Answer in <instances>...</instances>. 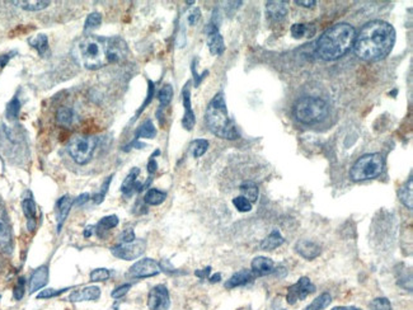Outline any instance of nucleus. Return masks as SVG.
Listing matches in <instances>:
<instances>
[{"mask_svg": "<svg viewBox=\"0 0 413 310\" xmlns=\"http://www.w3.org/2000/svg\"><path fill=\"white\" fill-rule=\"evenodd\" d=\"M395 30L384 21H370L356 35L353 50L358 59L375 63L385 59L395 44Z\"/></svg>", "mask_w": 413, "mask_h": 310, "instance_id": "nucleus-1", "label": "nucleus"}, {"mask_svg": "<svg viewBox=\"0 0 413 310\" xmlns=\"http://www.w3.org/2000/svg\"><path fill=\"white\" fill-rule=\"evenodd\" d=\"M356 30L348 23H337L330 26L318 39L315 50L320 59L333 61L346 55L353 47Z\"/></svg>", "mask_w": 413, "mask_h": 310, "instance_id": "nucleus-2", "label": "nucleus"}, {"mask_svg": "<svg viewBox=\"0 0 413 310\" xmlns=\"http://www.w3.org/2000/svg\"><path fill=\"white\" fill-rule=\"evenodd\" d=\"M205 120L210 131L220 139L225 140H235L239 137L234 122L229 117L228 108H226L225 96L223 92L215 94L214 98L207 105Z\"/></svg>", "mask_w": 413, "mask_h": 310, "instance_id": "nucleus-3", "label": "nucleus"}, {"mask_svg": "<svg viewBox=\"0 0 413 310\" xmlns=\"http://www.w3.org/2000/svg\"><path fill=\"white\" fill-rule=\"evenodd\" d=\"M75 63L88 70L102 68L107 61L105 55V40L87 36L78 41L72 51Z\"/></svg>", "mask_w": 413, "mask_h": 310, "instance_id": "nucleus-4", "label": "nucleus"}, {"mask_svg": "<svg viewBox=\"0 0 413 310\" xmlns=\"http://www.w3.org/2000/svg\"><path fill=\"white\" fill-rule=\"evenodd\" d=\"M294 116L303 125L319 124L328 116V105L320 98L304 97L294 105Z\"/></svg>", "mask_w": 413, "mask_h": 310, "instance_id": "nucleus-5", "label": "nucleus"}, {"mask_svg": "<svg viewBox=\"0 0 413 310\" xmlns=\"http://www.w3.org/2000/svg\"><path fill=\"white\" fill-rule=\"evenodd\" d=\"M385 159L380 153L363 154L351 167L350 176L353 181L362 182L377 178L384 172Z\"/></svg>", "mask_w": 413, "mask_h": 310, "instance_id": "nucleus-6", "label": "nucleus"}, {"mask_svg": "<svg viewBox=\"0 0 413 310\" xmlns=\"http://www.w3.org/2000/svg\"><path fill=\"white\" fill-rule=\"evenodd\" d=\"M97 149V139L91 135H77L68 144V153L78 165H87Z\"/></svg>", "mask_w": 413, "mask_h": 310, "instance_id": "nucleus-7", "label": "nucleus"}, {"mask_svg": "<svg viewBox=\"0 0 413 310\" xmlns=\"http://www.w3.org/2000/svg\"><path fill=\"white\" fill-rule=\"evenodd\" d=\"M145 240H143V239H135L131 243H121V244L113 245L111 248V253L116 258H120V259H124V261H132V259H136L140 255H143V253L145 252Z\"/></svg>", "mask_w": 413, "mask_h": 310, "instance_id": "nucleus-8", "label": "nucleus"}, {"mask_svg": "<svg viewBox=\"0 0 413 310\" xmlns=\"http://www.w3.org/2000/svg\"><path fill=\"white\" fill-rule=\"evenodd\" d=\"M314 291H315V285L311 283L310 278L304 276V277L299 278L296 283H294L287 288L286 301L290 305H294L296 301L305 300L309 295L313 294Z\"/></svg>", "mask_w": 413, "mask_h": 310, "instance_id": "nucleus-9", "label": "nucleus"}, {"mask_svg": "<svg viewBox=\"0 0 413 310\" xmlns=\"http://www.w3.org/2000/svg\"><path fill=\"white\" fill-rule=\"evenodd\" d=\"M160 271L162 268L158 262H155L152 258H144L130 267L127 276L131 278H146L157 276L160 273Z\"/></svg>", "mask_w": 413, "mask_h": 310, "instance_id": "nucleus-10", "label": "nucleus"}, {"mask_svg": "<svg viewBox=\"0 0 413 310\" xmlns=\"http://www.w3.org/2000/svg\"><path fill=\"white\" fill-rule=\"evenodd\" d=\"M129 49L127 45L121 37H111L106 40L105 44V55L107 63H119L122 61L127 56Z\"/></svg>", "mask_w": 413, "mask_h": 310, "instance_id": "nucleus-11", "label": "nucleus"}, {"mask_svg": "<svg viewBox=\"0 0 413 310\" xmlns=\"http://www.w3.org/2000/svg\"><path fill=\"white\" fill-rule=\"evenodd\" d=\"M169 306H171V296L167 286L157 285L149 291V310H168Z\"/></svg>", "mask_w": 413, "mask_h": 310, "instance_id": "nucleus-12", "label": "nucleus"}, {"mask_svg": "<svg viewBox=\"0 0 413 310\" xmlns=\"http://www.w3.org/2000/svg\"><path fill=\"white\" fill-rule=\"evenodd\" d=\"M13 249V235L8 216L4 207L0 205V253L11 254Z\"/></svg>", "mask_w": 413, "mask_h": 310, "instance_id": "nucleus-13", "label": "nucleus"}, {"mask_svg": "<svg viewBox=\"0 0 413 310\" xmlns=\"http://www.w3.org/2000/svg\"><path fill=\"white\" fill-rule=\"evenodd\" d=\"M191 83L187 82L182 89V101H183V107H185V115L182 118V126L183 129L191 131L196 124V116L192 110V103H191Z\"/></svg>", "mask_w": 413, "mask_h": 310, "instance_id": "nucleus-14", "label": "nucleus"}, {"mask_svg": "<svg viewBox=\"0 0 413 310\" xmlns=\"http://www.w3.org/2000/svg\"><path fill=\"white\" fill-rule=\"evenodd\" d=\"M295 250H296L297 254H300L301 257L309 259V261L315 259V258L322 254V247L318 243L311 242L309 239L297 240V243L295 244Z\"/></svg>", "mask_w": 413, "mask_h": 310, "instance_id": "nucleus-15", "label": "nucleus"}, {"mask_svg": "<svg viewBox=\"0 0 413 310\" xmlns=\"http://www.w3.org/2000/svg\"><path fill=\"white\" fill-rule=\"evenodd\" d=\"M140 176V168H132L126 178L121 184V192L125 196H131L134 192H140L144 189V184L139 183L138 178Z\"/></svg>", "mask_w": 413, "mask_h": 310, "instance_id": "nucleus-16", "label": "nucleus"}, {"mask_svg": "<svg viewBox=\"0 0 413 310\" xmlns=\"http://www.w3.org/2000/svg\"><path fill=\"white\" fill-rule=\"evenodd\" d=\"M99 297H101V288L98 286H88V287L80 288V290L72 292L69 296V301H96Z\"/></svg>", "mask_w": 413, "mask_h": 310, "instance_id": "nucleus-17", "label": "nucleus"}, {"mask_svg": "<svg viewBox=\"0 0 413 310\" xmlns=\"http://www.w3.org/2000/svg\"><path fill=\"white\" fill-rule=\"evenodd\" d=\"M252 273L253 276H266L275 272V262L268 257H256L252 261Z\"/></svg>", "mask_w": 413, "mask_h": 310, "instance_id": "nucleus-18", "label": "nucleus"}, {"mask_svg": "<svg viewBox=\"0 0 413 310\" xmlns=\"http://www.w3.org/2000/svg\"><path fill=\"white\" fill-rule=\"evenodd\" d=\"M22 210L25 216L27 217L28 230L33 231L36 228V217H37V206L32 195L28 192V197H25L22 201Z\"/></svg>", "mask_w": 413, "mask_h": 310, "instance_id": "nucleus-19", "label": "nucleus"}, {"mask_svg": "<svg viewBox=\"0 0 413 310\" xmlns=\"http://www.w3.org/2000/svg\"><path fill=\"white\" fill-rule=\"evenodd\" d=\"M73 206V198L70 197L69 195L63 196L61 198H59V201L56 202V220H58V231L61 230L63 228L64 222L68 219V215H69L70 209Z\"/></svg>", "mask_w": 413, "mask_h": 310, "instance_id": "nucleus-20", "label": "nucleus"}, {"mask_svg": "<svg viewBox=\"0 0 413 310\" xmlns=\"http://www.w3.org/2000/svg\"><path fill=\"white\" fill-rule=\"evenodd\" d=\"M47 282H49V268L47 266L39 267L37 269H35V272L31 276L30 292L33 294V292L41 290L47 285Z\"/></svg>", "mask_w": 413, "mask_h": 310, "instance_id": "nucleus-21", "label": "nucleus"}, {"mask_svg": "<svg viewBox=\"0 0 413 310\" xmlns=\"http://www.w3.org/2000/svg\"><path fill=\"white\" fill-rule=\"evenodd\" d=\"M287 3L286 2H267L266 3V13L268 18L275 22L285 20L287 16Z\"/></svg>", "mask_w": 413, "mask_h": 310, "instance_id": "nucleus-22", "label": "nucleus"}, {"mask_svg": "<svg viewBox=\"0 0 413 310\" xmlns=\"http://www.w3.org/2000/svg\"><path fill=\"white\" fill-rule=\"evenodd\" d=\"M253 273L251 269H242V271L235 272L230 278L225 282L226 288H234L239 287V286L247 285L251 280H253Z\"/></svg>", "mask_w": 413, "mask_h": 310, "instance_id": "nucleus-23", "label": "nucleus"}, {"mask_svg": "<svg viewBox=\"0 0 413 310\" xmlns=\"http://www.w3.org/2000/svg\"><path fill=\"white\" fill-rule=\"evenodd\" d=\"M398 197L403 205L407 207L408 210H412L413 207V178L409 176L408 181L403 184L398 191Z\"/></svg>", "mask_w": 413, "mask_h": 310, "instance_id": "nucleus-24", "label": "nucleus"}, {"mask_svg": "<svg viewBox=\"0 0 413 310\" xmlns=\"http://www.w3.org/2000/svg\"><path fill=\"white\" fill-rule=\"evenodd\" d=\"M284 243H285V239H284V236L281 235L280 231L273 230V231H271V233L268 234V235L261 242V249L270 252V250H273V249H276V248L281 247Z\"/></svg>", "mask_w": 413, "mask_h": 310, "instance_id": "nucleus-25", "label": "nucleus"}, {"mask_svg": "<svg viewBox=\"0 0 413 310\" xmlns=\"http://www.w3.org/2000/svg\"><path fill=\"white\" fill-rule=\"evenodd\" d=\"M207 46L211 55L220 56L225 51V42L220 33H214L211 36H207Z\"/></svg>", "mask_w": 413, "mask_h": 310, "instance_id": "nucleus-26", "label": "nucleus"}, {"mask_svg": "<svg viewBox=\"0 0 413 310\" xmlns=\"http://www.w3.org/2000/svg\"><path fill=\"white\" fill-rule=\"evenodd\" d=\"M240 192H242L243 197L247 198V200L251 203L257 202V200H258L259 189H258V186H257L254 182L247 181V182H244V183L240 184Z\"/></svg>", "mask_w": 413, "mask_h": 310, "instance_id": "nucleus-27", "label": "nucleus"}, {"mask_svg": "<svg viewBox=\"0 0 413 310\" xmlns=\"http://www.w3.org/2000/svg\"><path fill=\"white\" fill-rule=\"evenodd\" d=\"M165 198H167V193L160 191V189L150 188L146 191L145 196H144V202H145L146 205L158 206L162 205L165 201Z\"/></svg>", "mask_w": 413, "mask_h": 310, "instance_id": "nucleus-28", "label": "nucleus"}, {"mask_svg": "<svg viewBox=\"0 0 413 310\" xmlns=\"http://www.w3.org/2000/svg\"><path fill=\"white\" fill-rule=\"evenodd\" d=\"M157 136V129L152 120H146L135 131V140L139 139H154Z\"/></svg>", "mask_w": 413, "mask_h": 310, "instance_id": "nucleus-29", "label": "nucleus"}, {"mask_svg": "<svg viewBox=\"0 0 413 310\" xmlns=\"http://www.w3.org/2000/svg\"><path fill=\"white\" fill-rule=\"evenodd\" d=\"M74 117L75 113L70 107H60L56 112V122L64 127L72 126Z\"/></svg>", "mask_w": 413, "mask_h": 310, "instance_id": "nucleus-30", "label": "nucleus"}, {"mask_svg": "<svg viewBox=\"0 0 413 310\" xmlns=\"http://www.w3.org/2000/svg\"><path fill=\"white\" fill-rule=\"evenodd\" d=\"M12 4L18 6L20 8L28 12H39L42 11V9H46L51 3L44 2V0H35V2H12Z\"/></svg>", "mask_w": 413, "mask_h": 310, "instance_id": "nucleus-31", "label": "nucleus"}, {"mask_svg": "<svg viewBox=\"0 0 413 310\" xmlns=\"http://www.w3.org/2000/svg\"><path fill=\"white\" fill-rule=\"evenodd\" d=\"M173 87L171 84H165L163 85L160 91L158 92V99H159L160 103V108H164L169 105L173 99Z\"/></svg>", "mask_w": 413, "mask_h": 310, "instance_id": "nucleus-32", "label": "nucleus"}, {"mask_svg": "<svg viewBox=\"0 0 413 310\" xmlns=\"http://www.w3.org/2000/svg\"><path fill=\"white\" fill-rule=\"evenodd\" d=\"M30 45L33 47L35 50H37V53L40 55H45V53L49 49V39H47L46 35H37L33 39H30Z\"/></svg>", "mask_w": 413, "mask_h": 310, "instance_id": "nucleus-33", "label": "nucleus"}, {"mask_svg": "<svg viewBox=\"0 0 413 310\" xmlns=\"http://www.w3.org/2000/svg\"><path fill=\"white\" fill-rule=\"evenodd\" d=\"M290 32L294 39H301L304 36L310 37L314 33V28H310V26L304 25V23H295L290 28Z\"/></svg>", "mask_w": 413, "mask_h": 310, "instance_id": "nucleus-34", "label": "nucleus"}, {"mask_svg": "<svg viewBox=\"0 0 413 310\" xmlns=\"http://www.w3.org/2000/svg\"><path fill=\"white\" fill-rule=\"evenodd\" d=\"M330 301H332V296L328 292H323L317 299L313 300L304 310H323L330 304Z\"/></svg>", "mask_w": 413, "mask_h": 310, "instance_id": "nucleus-35", "label": "nucleus"}, {"mask_svg": "<svg viewBox=\"0 0 413 310\" xmlns=\"http://www.w3.org/2000/svg\"><path fill=\"white\" fill-rule=\"evenodd\" d=\"M20 111H21V102L18 99V97H14L8 105H7V111L6 115L8 120L13 121V120H17L18 116H20Z\"/></svg>", "mask_w": 413, "mask_h": 310, "instance_id": "nucleus-36", "label": "nucleus"}, {"mask_svg": "<svg viewBox=\"0 0 413 310\" xmlns=\"http://www.w3.org/2000/svg\"><path fill=\"white\" fill-rule=\"evenodd\" d=\"M210 143L205 139H197V140H193L191 143V148H192V154L195 158H200L202 157L205 153L209 149Z\"/></svg>", "mask_w": 413, "mask_h": 310, "instance_id": "nucleus-37", "label": "nucleus"}, {"mask_svg": "<svg viewBox=\"0 0 413 310\" xmlns=\"http://www.w3.org/2000/svg\"><path fill=\"white\" fill-rule=\"evenodd\" d=\"M101 25H102V16L98 12H93L87 17L86 23H84V31L96 30Z\"/></svg>", "mask_w": 413, "mask_h": 310, "instance_id": "nucleus-38", "label": "nucleus"}, {"mask_svg": "<svg viewBox=\"0 0 413 310\" xmlns=\"http://www.w3.org/2000/svg\"><path fill=\"white\" fill-rule=\"evenodd\" d=\"M119 217L116 215H110V216H105L99 220L97 228H98V230H110V229H113L119 225Z\"/></svg>", "mask_w": 413, "mask_h": 310, "instance_id": "nucleus-39", "label": "nucleus"}, {"mask_svg": "<svg viewBox=\"0 0 413 310\" xmlns=\"http://www.w3.org/2000/svg\"><path fill=\"white\" fill-rule=\"evenodd\" d=\"M92 282H103L111 277V272L107 268H96L89 274Z\"/></svg>", "mask_w": 413, "mask_h": 310, "instance_id": "nucleus-40", "label": "nucleus"}, {"mask_svg": "<svg viewBox=\"0 0 413 310\" xmlns=\"http://www.w3.org/2000/svg\"><path fill=\"white\" fill-rule=\"evenodd\" d=\"M112 178H113V174H111L110 177H107V178H106V181L103 182L102 186H101L99 192L97 193L96 196H93V198H92L94 203H102L103 202V200H105L106 195H107V192H108V188H110L111 182H112Z\"/></svg>", "mask_w": 413, "mask_h": 310, "instance_id": "nucleus-41", "label": "nucleus"}, {"mask_svg": "<svg viewBox=\"0 0 413 310\" xmlns=\"http://www.w3.org/2000/svg\"><path fill=\"white\" fill-rule=\"evenodd\" d=\"M154 93H155V84L152 82V80H148V94H146V98H145V101H144L143 105H141L140 110L136 112L135 118H138V116H140L141 113H143V111L148 107V105H150V102L153 101V97H154ZM135 118H134V120H135Z\"/></svg>", "mask_w": 413, "mask_h": 310, "instance_id": "nucleus-42", "label": "nucleus"}, {"mask_svg": "<svg viewBox=\"0 0 413 310\" xmlns=\"http://www.w3.org/2000/svg\"><path fill=\"white\" fill-rule=\"evenodd\" d=\"M233 205L235 206V209L240 212H249L252 210V203L243 196H238L233 200Z\"/></svg>", "mask_w": 413, "mask_h": 310, "instance_id": "nucleus-43", "label": "nucleus"}, {"mask_svg": "<svg viewBox=\"0 0 413 310\" xmlns=\"http://www.w3.org/2000/svg\"><path fill=\"white\" fill-rule=\"evenodd\" d=\"M370 310H391V304L386 297H376L370 304Z\"/></svg>", "mask_w": 413, "mask_h": 310, "instance_id": "nucleus-44", "label": "nucleus"}, {"mask_svg": "<svg viewBox=\"0 0 413 310\" xmlns=\"http://www.w3.org/2000/svg\"><path fill=\"white\" fill-rule=\"evenodd\" d=\"M70 290V287L68 288H60V290H55V288H46V290H42L39 295H37V299H51V297H56L60 296L61 294H64L65 291Z\"/></svg>", "mask_w": 413, "mask_h": 310, "instance_id": "nucleus-45", "label": "nucleus"}, {"mask_svg": "<svg viewBox=\"0 0 413 310\" xmlns=\"http://www.w3.org/2000/svg\"><path fill=\"white\" fill-rule=\"evenodd\" d=\"M25 285H26L25 278L21 277L20 280H18V282H17L16 287H14V291H13V296L17 301L25 296Z\"/></svg>", "mask_w": 413, "mask_h": 310, "instance_id": "nucleus-46", "label": "nucleus"}, {"mask_svg": "<svg viewBox=\"0 0 413 310\" xmlns=\"http://www.w3.org/2000/svg\"><path fill=\"white\" fill-rule=\"evenodd\" d=\"M130 288H131V283H124V285L116 287L111 295H112L113 299H121L122 296H125L129 292Z\"/></svg>", "mask_w": 413, "mask_h": 310, "instance_id": "nucleus-47", "label": "nucleus"}, {"mask_svg": "<svg viewBox=\"0 0 413 310\" xmlns=\"http://www.w3.org/2000/svg\"><path fill=\"white\" fill-rule=\"evenodd\" d=\"M196 64H197V59H195V60L192 61V66H191V70H192V74H193V79H195V87H198V85H200V83L202 82V80H204V78H205V75H207L209 74V72H205V73H202L201 75L198 74L197 73V70H196V68H197V66H196Z\"/></svg>", "mask_w": 413, "mask_h": 310, "instance_id": "nucleus-48", "label": "nucleus"}, {"mask_svg": "<svg viewBox=\"0 0 413 310\" xmlns=\"http://www.w3.org/2000/svg\"><path fill=\"white\" fill-rule=\"evenodd\" d=\"M200 17H201V11L198 8H193L188 13V23H190V26H195L197 23V21L200 20Z\"/></svg>", "mask_w": 413, "mask_h": 310, "instance_id": "nucleus-49", "label": "nucleus"}, {"mask_svg": "<svg viewBox=\"0 0 413 310\" xmlns=\"http://www.w3.org/2000/svg\"><path fill=\"white\" fill-rule=\"evenodd\" d=\"M135 239V234H134L132 229H127V230H125V233L122 234V243H131L134 242Z\"/></svg>", "mask_w": 413, "mask_h": 310, "instance_id": "nucleus-50", "label": "nucleus"}, {"mask_svg": "<svg viewBox=\"0 0 413 310\" xmlns=\"http://www.w3.org/2000/svg\"><path fill=\"white\" fill-rule=\"evenodd\" d=\"M157 169H158L157 160H155V158L150 157V159H149V162H148V173L152 176V174H154L155 172H157Z\"/></svg>", "mask_w": 413, "mask_h": 310, "instance_id": "nucleus-51", "label": "nucleus"}, {"mask_svg": "<svg viewBox=\"0 0 413 310\" xmlns=\"http://www.w3.org/2000/svg\"><path fill=\"white\" fill-rule=\"evenodd\" d=\"M295 4L301 8H313L314 6H317V2L315 0H310V2H301V0H296Z\"/></svg>", "mask_w": 413, "mask_h": 310, "instance_id": "nucleus-52", "label": "nucleus"}, {"mask_svg": "<svg viewBox=\"0 0 413 310\" xmlns=\"http://www.w3.org/2000/svg\"><path fill=\"white\" fill-rule=\"evenodd\" d=\"M210 272H211V267H206L205 269H197V271L195 272V274L200 278H206L209 277Z\"/></svg>", "mask_w": 413, "mask_h": 310, "instance_id": "nucleus-53", "label": "nucleus"}, {"mask_svg": "<svg viewBox=\"0 0 413 310\" xmlns=\"http://www.w3.org/2000/svg\"><path fill=\"white\" fill-rule=\"evenodd\" d=\"M89 200H91V195H89V193H82V195L78 197L77 202H75V203H77L78 206H82V205H84L86 202H88Z\"/></svg>", "mask_w": 413, "mask_h": 310, "instance_id": "nucleus-54", "label": "nucleus"}, {"mask_svg": "<svg viewBox=\"0 0 413 310\" xmlns=\"http://www.w3.org/2000/svg\"><path fill=\"white\" fill-rule=\"evenodd\" d=\"M12 54H7V55H2L0 56V68H4V66H7V64L9 63V60H11L12 58Z\"/></svg>", "mask_w": 413, "mask_h": 310, "instance_id": "nucleus-55", "label": "nucleus"}, {"mask_svg": "<svg viewBox=\"0 0 413 310\" xmlns=\"http://www.w3.org/2000/svg\"><path fill=\"white\" fill-rule=\"evenodd\" d=\"M209 280H210V282H211V283L219 282V281L221 280V274L220 273L212 274V276H210V277H209Z\"/></svg>", "mask_w": 413, "mask_h": 310, "instance_id": "nucleus-56", "label": "nucleus"}, {"mask_svg": "<svg viewBox=\"0 0 413 310\" xmlns=\"http://www.w3.org/2000/svg\"><path fill=\"white\" fill-rule=\"evenodd\" d=\"M92 233H93V226L89 225V226H87L86 229H84V233H83V235H84V238H91Z\"/></svg>", "mask_w": 413, "mask_h": 310, "instance_id": "nucleus-57", "label": "nucleus"}, {"mask_svg": "<svg viewBox=\"0 0 413 310\" xmlns=\"http://www.w3.org/2000/svg\"><path fill=\"white\" fill-rule=\"evenodd\" d=\"M332 310H361V309L356 306H336Z\"/></svg>", "mask_w": 413, "mask_h": 310, "instance_id": "nucleus-58", "label": "nucleus"}]
</instances>
